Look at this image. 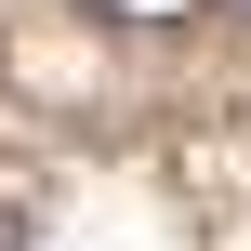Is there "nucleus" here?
<instances>
[{"instance_id":"1","label":"nucleus","mask_w":251,"mask_h":251,"mask_svg":"<svg viewBox=\"0 0 251 251\" xmlns=\"http://www.w3.org/2000/svg\"><path fill=\"white\" fill-rule=\"evenodd\" d=\"M93 13H106V26H185L199 0H93Z\"/></svg>"},{"instance_id":"2","label":"nucleus","mask_w":251,"mask_h":251,"mask_svg":"<svg viewBox=\"0 0 251 251\" xmlns=\"http://www.w3.org/2000/svg\"><path fill=\"white\" fill-rule=\"evenodd\" d=\"M0 251H13V212H0Z\"/></svg>"}]
</instances>
